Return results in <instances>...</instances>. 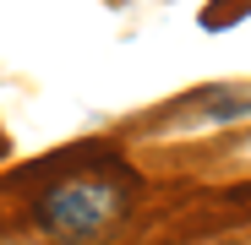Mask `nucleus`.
<instances>
[{"instance_id":"obj_2","label":"nucleus","mask_w":251,"mask_h":245,"mask_svg":"<svg viewBox=\"0 0 251 245\" xmlns=\"http://www.w3.org/2000/svg\"><path fill=\"white\" fill-rule=\"evenodd\" d=\"M0 245H17V240H0Z\"/></svg>"},{"instance_id":"obj_1","label":"nucleus","mask_w":251,"mask_h":245,"mask_svg":"<svg viewBox=\"0 0 251 245\" xmlns=\"http://www.w3.org/2000/svg\"><path fill=\"white\" fill-rule=\"evenodd\" d=\"M126 213V191L104 175H76L38 201V223L60 240H99Z\"/></svg>"}]
</instances>
